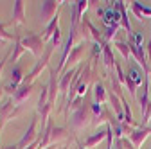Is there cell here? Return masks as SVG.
<instances>
[{
  "instance_id": "obj_1",
  "label": "cell",
  "mask_w": 151,
  "mask_h": 149,
  "mask_svg": "<svg viewBox=\"0 0 151 149\" xmlns=\"http://www.w3.org/2000/svg\"><path fill=\"white\" fill-rule=\"evenodd\" d=\"M22 45H24L25 49H29L34 56H40L42 50H43V47H42V38H40V36H36V34H29L27 38H24V40H22Z\"/></svg>"
},
{
  "instance_id": "obj_2",
  "label": "cell",
  "mask_w": 151,
  "mask_h": 149,
  "mask_svg": "<svg viewBox=\"0 0 151 149\" xmlns=\"http://www.w3.org/2000/svg\"><path fill=\"white\" fill-rule=\"evenodd\" d=\"M13 25H18V24H24L25 18H24V2L16 0L14 2V11H13Z\"/></svg>"
},
{
  "instance_id": "obj_3",
  "label": "cell",
  "mask_w": 151,
  "mask_h": 149,
  "mask_svg": "<svg viewBox=\"0 0 151 149\" xmlns=\"http://www.w3.org/2000/svg\"><path fill=\"white\" fill-rule=\"evenodd\" d=\"M103 22H104L108 27H111V25H117V22H119V13H117L115 9H113V7H108V9H104Z\"/></svg>"
},
{
  "instance_id": "obj_4",
  "label": "cell",
  "mask_w": 151,
  "mask_h": 149,
  "mask_svg": "<svg viewBox=\"0 0 151 149\" xmlns=\"http://www.w3.org/2000/svg\"><path fill=\"white\" fill-rule=\"evenodd\" d=\"M85 122H86V108L81 106V108H78V111L74 113L72 126H74V128H81V126H85Z\"/></svg>"
},
{
  "instance_id": "obj_5",
  "label": "cell",
  "mask_w": 151,
  "mask_h": 149,
  "mask_svg": "<svg viewBox=\"0 0 151 149\" xmlns=\"http://www.w3.org/2000/svg\"><path fill=\"white\" fill-rule=\"evenodd\" d=\"M31 92H32V85H22L20 88L14 92V101L16 102H22L25 97L31 95Z\"/></svg>"
},
{
  "instance_id": "obj_6",
  "label": "cell",
  "mask_w": 151,
  "mask_h": 149,
  "mask_svg": "<svg viewBox=\"0 0 151 149\" xmlns=\"http://www.w3.org/2000/svg\"><path fill=\"white\" fill-rule=\"evenodd\" d=\"M34 129H36V120H32L31 122V126H29V131L22 137V140L18 142V145H16V149H24V145L25 144H29L32 138H34Z\"/></svg>"
},
{
  "instance_id": "obj_7",
  "label": "cell",
  "mask_w": 151,
  "mask_h": 149,
  "mask_svg": "<svg viewBox=\"0 0 151 149\" xmlns=\"http://www.w3.org/2000/svg\"><path fill=\"white\" fill-rule=\"evenodd\" d=\"M147 133H151V128H142V129H137L135 133H131V140H133V144L139 147V145L144 142V138L147 137Z\"/></svg>"
},
{
  "instance_id": "obj_8",
  "label": "cell",
  "mask_w": 151,
  "mask_h": 149,
  "mask_svg": "<svg viewBox=\"0 0 151 149\" xmlns=\"http://www.w3.org/2000/svg\"><path fill=\"white\" fill-rule=\"evenodd\" d=\"M56 6H58L56 2H43L42 4V20L43 22L49 20L52 13H56Z\"/></svg>"
},
{
  "instance_id": "obj_9",
  "label": "cell",
  "mask_w": 151,
  "mask_h": 149,
  "mask_svg": "<svg viewBox=\"0 0 151 149\" xmlns=\"http://www.w3.org/2000/svg\"><path fill=\"white\" fill-rule=\"evenodd\" d=\"M76 72H78V70H76ZM76 72L68 70V72L65 74V76H63V79H61V83H60V88H61V92H67V90H68V83L72 81V77H74V74H76Z\"/></svg>"
},
{
  "instance_id": "obj_10",
  "label": "cell",
  "mask_w": 151,
  "mask_h": 149,
  "mask_svg": "<svg viewBox=\"0 0 151 149\" xmlns=\"http://www.w3.org/2000/svg\"><path fill=\"white\" fill-rule=\"evenodd\" d=\"M56 29H58V14L52 16V22L47 25V29H45V36H43V38H50V36L54 34V31H56Z\"/></svg>"
},
{
  "instance_id": "obj_11",
  "label": "cell",
  "mask_w": 151,
  "mask_h": 149,
  "mask_svg": "<svg viewBox=\"0 0 151 149\" xmlns=\"http://www.w3.org/2000/svg\"><path fill=\"white\" fill-rule=\"evenodd\" d=\"M104 137H106V133H97V135H92L90 138H86V140H85V145H86V147H92V145H96L97 142H101Z\"/></svg>"
},
{
  "instance_id": "obj_12",
  "label": "cell",
  "mask_w": 151,
  "mask_h": 149,
  "mask_svg": "<svg viewBox=\"0 0 151 149\" xmlns=\"http://www.w3.org/2000/svg\"><path fill=\"white\" fill-rule=\"evenodd\" d=\"M128 77L133 81V85H135V86L142 83V76L139 74V70H137V68H129V76H128Z\"/></svg>"
},
{
  "instance_id": "obj_13",
  "label": "cell",
  "mask_w": 151,
  "mask_h": 149,
  "mask_svg": "<svg viewBox=\"0 0 151 149\" xmlns=\"http://www.w3.org/2000/svg\"><path fill=\"white\" fill-rule=\"evenodd\" d=\"M50 133H52V135H50L52 140H58V138H63V137H65V129H63V128H52V126H50Z\"/></svg>"
},
{
  "instance_id": "obj_14",
  "label": "cell",
  "mask_w": 151,
  "mask_h": 149,
  "mask_svg": "<svg viewBox=\"0 0 151 149\" xmlns=\"http://www.w3.org/2000/svg\"><path fill=\"white\" fill-rule=\"evenodd\" d=\"M104 63H106V67H108V68H111V67H113L111 50H110V47H108V45H104Z\"/></svg>"
},
{
  "instance_id": "obj_15",
  "label": "cell",
  "mask_w": 151,
  "mask_h": 149,
  "mask_svg": "<svg viewBox=\"0 0 151 149\" xmlns=\"http://www.w3.org/2000/svg\"><path fill=\"white\" fill-rule=\"evenodd\" d=\"M24 52V45L20 43V42H18L16 45H14V54H13V58H11V61H16L18 58H20V54Z\"/></svg>"
},
{
  "instance_id": "obj_16",
  "label": "cell",
  "mask_w": 151,
  "mask_h": 149,
  "mask_svg": "<svg viewBox=\"0 0 151 149\" xmlns=\"http://www.w3.org/2000/svg\"><path fill=\"white\" fill-rule=\"evenodd\" d=\"M133 11H135L139 16H140V11H142L144 14H151V9H149V7H140L139 2H133Z\"/></svg>"
},
{
  "instance_id": "obj_17",
  "label": "cell",
  "mask_w": 151,
  "mask_h": 149,
  "mask_svg": "<svg viewBox=\"0 0 151 149\" xmlns=\"http://www.w3.org/2000/svg\"><path fill=\"white\" fill-rule=\"evenodd\" d=\"M96 99L97 101H103L104 99V88L101 85H96Z\"/></svg>"
},
{
  "instance_id": "obj_18",
  "label": "cell",
  "mask_w": 151,
  "mask_h": 149,
  "mask_svg": "<svg viewBox=\"0 0 151 149\" xmlns=\"http://www.w3.org/2000/svg\"><path fill=\"white\" fill-rule=\"evenodd\" d=\"M83 54V47H78V49H76L72 54H70V58H68V61H74V59H78L79 58V56Z\"/></svg>"
},
{
  "instance_id": "obj_19",
  "label": "cell",
  "mask_w": 151,
  "mask_h": 149,
  "mask_svg": "<svg viewBox=\"0 0 151 149\" xmlns=\"http://www.w3.org/2000/svg\"><path fill=\"white\" fill-rule=\"evenodd\" d=\"M4 40H11V34L4 31V25H0V42H4Z\"/></svg>"
},
{
  "instance_id": "obj_20",
  "label": "cell",
  "mask_w": 151,
  "mask_h": 149,
  "mask_svg": "<svg viewBox=\"0 0 151 149\" xmlns=\"http://www.w3.org/2000/svg\"><path fill=\"white\" fill-rule=\"evenodd\" d=\"M117 47H119V49H121V52L124 54V58H128L129 54H128V50H126V45H124V43H117Z\"/></svg>"
},
{
  "instance_id": "obj_21",
  "label": "cell",
  "mask_w": 151,
  "mask_h": 149,
  "mask_svg": "<svg viewBox=\"0 0 151 149\" xmlns=\"http://www.w3.org/2000/svg\"><path fill=\"white\" fill-rule=\"evenodd\" d=\"M2 67H4V61H2V63H0V72H2Z\"/></svg>"
},
{
  "instance_id": "obj_22",
  "label": "cell",
  "mask_w": 151,
  "mask_h": 149,
  "mask_svg": "<svg viewBox=\"0 0 151 149\" xmlns=\"http://www.w3.org/2000/svg\"><path fill=\"white\" fill-rule=\"evenodd\" d=\"M121 145H122V144H119V145H117V149H122V147H121Z\"/></svg>"
},
{
  "instance_id": "obj_23",
  "label": "cell",
  "mask_w": 151,
  "mask_h": 149,
  "mask_svg": "<svg viewBox=\"0 0 151 149\" xmlns=\"http://www.w3.org/2000/svg\"><path fill=\"white\" fill-rule=\"evenodd\" d=\"M0 95H2V90H0Z\"/></svg>"
}]
</instances>
